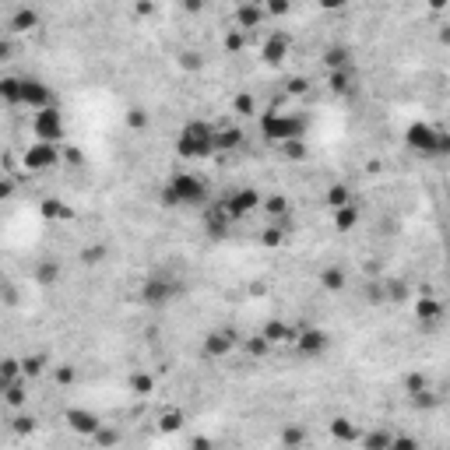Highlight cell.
<instances>
[{
  "label": "cell",
  "instance_id": "cell-64",
  "mask_svg": "<svg viewBox=\"0 0 450 450\" xmlns=\"http://www.w3.org/2000/svg\"><path fill=\"white\" fill-rule=\"evenodd\" d=\"M194 447H201V450H204V447H211V440H208V436H194Z\"/></svg>",
  "mask_w": 450,
  "mask_h": 450
},
{
  "label": "cell",
  "instance_id": "cell-4",
  "mask_svg": "<svg viewBox=\"0 0 450 450\" xmlns=\"http://www.w3.org/2000/svg\"><path fill=\"white\" fill-rule=\"evenodd\" d=\"M183 292V285L173 278V275H148L144 282H141V292H137V299L144 306H152V310H159V306H169L173 299Z\"/></svg>",
  "mask_w": 450,
  "mask_h": 450
},
{
  "label": "cell",
  "instance_id": "cell-30",
  "mask_svg": "<svg viewBox=\"0 0 450 450\" xmlns=\"http://www.w3.org/2000/svg\"><path fill=\"white\" fill-rule=\"evenodd\" d=\"M278 148H282V155H285L288 162H306V159H310V144H306L303 137H292V141H282Z\"/></svg>",
  "mask_w": 450,
  "mask_h": 450
},
{
  "label": "cell",
  "instance_id": "cell-49",
  "mask_svg": "<svg viewBox=\"0 0 450 450\" xmlns=\"http://www.w3.org/2000/svg\"><path fill=\"white\" fill-rule=\"evenodd\" d=\"M127 127H130V130H144V127H148V112L127 109Z\"/></svg>",
  "mask_w": 450,
  "mask_h": 450
},
{
  "label": "cell",
  "instance_id": "cell-38",
  "mask_svg": "<svg viewBox=\"0 0 450 450\" xmlns=\"http://www.w3.org/2000/svg\"><path fill=\"white\" fill-rule=\"evenodd\" d=\"M179 426H183V411L179 408H166L162 415H159V429L162 433H176Z\"/></svg>",
  "mask_w": 450,
  "mask_h": 450
},
{
  "label": "cell",
  "instance_id": "cell-21",
  "mask_svg": "<svg viewBox=\"0 0 450 450\" xmlns=\"http://www.w3.org/2000/svg\"><path fill=\"white\" fill-rule=\"evenodd\" d=\"M39 215H43L46 222H70V218H74V208L63 204L60 197H46V201L39 204Z\"/></svg>",
  "mask_w": 450,
  "mask_h": 450
},
{
  "label": "cell",
  "instance_id": "cell-8",
  "mask_svg": "<svg viewBox=\"0 0 450 450\" xmlns=\"http://www.w3.org/2000/svg\"><path fill=\"white\" fill-rule=\"evenodd\" d=\"M236 345H239V331L236 327H215V331L204 334V342H201L208 359H225Z\"/></svg>",
  "mask_w": 450,
  "mask_h": 450
},
{
  "label": "cell",
  "instance_id": "cell-62",
  "mask_svg": "<svg viewBox=\"0 0 450 450\" xmlns=\"http://www.w3.org/2000/svg\"><path fill=\"white\" fill-rule=\"evenodd\" d=\"M204 8V0H183V11H190V14H201Z\"/></svg>",
  "mask_w": 450,
  "mask_h": 450
},
{
  "label": "cell",
  "instance_id": "cell-12",
  "mask_svg": "<svg viewBox=\"0 0 450 450\" xmlns=\"http://www.w3.org/2000/svg\"><path fill=\"white\" fill-rule=\"evenodd\" d=\"M233 215L229 211H225V204L218 201V204H211L208 211H204V233L211 236V239H225V236H229V229H233Z\"/></svg>",
  "mask_w": 450,
  "mask_h": 450
},
{
  "label": "cell",
  "instance_id": "cell-11",
  "mask_svg": "<svg viewBox=\"0 0 450 450\" xmlns=\"http://www.w3.org/2000/svg\"><path fill=\"white\" fill-rule=\"evenodd\" d=\"M292 345L299 349V355L317 359V355L331 345V338H327V331H320V327H306V331H299V334H295V342H292Z\"/></svg>",
  "mask_w": 450,
  "mask_h": 450
},
{
  "label": "cell",
  "instance_id": "cell-51",
  "mask_svg": "<svg viewBox=\"0 0 450 450\" xmlns=\"http://www.w3.org/2000/svg\"><path fill=\"white\" fill-rule=\"evenodd\" d=\"M306 88H310V81H306V78H299V74L285 81V92H288V95H306Z\"/></svg>",
  "mask_w": 450,
  "mask_h": 450
},
{
  "label": "cell",
  "instance_id": "cell-41",
  "mask_svg": "<svg viewBox=\"0 0 450 450\" xmlns=\"http://www.w3.org/2000/svg\"><path fill=\"white\" fill-rule=\"evenodd\" d=\"M222 46H225V53H239V50L246 46V32H239V28H233V32H225V39H222Z\"/></svg>",
  "mask_w": 450,
  "mask_h": 450
},
{
  "label": "cell",
  "instance_id": "cell-25",
  "mask_svg": "<svg viewBox=\"0 0 450 450\" xmlns=\"http://www.w3.org/2000/svg\"><path fill=\"white\" fill-rule=\"evenodd\" d=\"M334 229L338 233H352L355 225H359V208L355 204H342V208H334Z\"/></svg>",
  "mask_w": 450,
  "mask_h": 450
},
{
  "label": "cell",
  "instance_id": "cell-31",
  "mask_svg": "<svg viewBox=\"0 0 450 450\" xmlns=\"http://www.w3.org/2000/svg\"><path fill=\"white\" fill-rule=\"evenodd\" d=\"M0 394H4V401L11 404V408H25V401H28V391H25V377H18V380H11L4 391H0Z\"/></svg>",
  "mask_w": 450,
  "mask_h": 450
},
{
  "label": "cell",
  "instance_id": "cell-29",
  "mask_svg": "<svg viewBox=\"0 0 450 450\" xmlns=\"http://www.w3.org/2000/svg\"><path fill=\"white\" fill-rule=\"evenodd\" d=\"M349 63H352V50H349V46H338V43H334V46L324 50V67H327V70L349 67Z\"/></svg>",
  "mask_w": 450,
  "mask_h": 450
},
{
  "label": "cell",
  "instance_id": "cell-6",
  "mask_svg": "<svg viewBox=\"0 0 450 450\" xmlns=\"http://www.w3.org/2000/svg\"><path fill=\"white\" fill-rule=\"evenodd\" d=\"M32 134H35V141H53V144H60V141H63V134H67L60 106L35 109V117H32Z\"/></svg>",
  "mask_w": 450,
  "mask_h": 450
},
{
  "label": "cell",
  "instance_id": "cell-35",
  "mask_svg": "<svg viewBox=\"0 0 450 450\" xmlns=\"http://www.w3.org/2000/svg\"><path fill=\"white\" fill-rule=\"evenodd\" d=\"M18 377H21V362L4 355V359H0V391H4L11 380H18Z\"/></svg>",
  "mask_w": 450,
  "mask_h": 450
},
{
  "label": "cell",
  "instance_id": "cell-28",
  "mask_svg": "<svg viewBox=\"0 0 450 450\" xmlns=\"http://www.w3.org/2000/svg\"><path fill=\"white\" fill-rule=\"evenodd\" d=\"M21 362V377L25 380H35V377H43L46 373V366H50V359L43 355V352H35V355H25V359H18Z\"/></svg>",
  "mask_w": 450,
  "mask_h": 450
},
{
  "label": "cell",
  "instance_id": "cell-50",
  "mask_svg": "<svg viewBox=\"0 0 450 450\" xmlns=\"http://www.w3.org/2000/svg\"><path fill=\"white\" fill-rule=\"evenodd\" d=\"M11 422H14V433H18V436H28V433H35V419H32V415H14Z\"/></svg>",
  "mask_w": 450,
  "mask_h": 450
},
{
  "label": "cell",
  "instance_id": "cell-17",
  "mask_svg": "<svg viewBox=\"0 0 450 450\" xmlns=\"http://www.w3.org/2000/svg\"><path fill=\"white\" fill-rule=\"evenodd\" d=\"M8 28H11L14 35H28V32H35V28H39V11H35V8H18V11L11 14Z\"/></svg>",
  "mask_w": 450,
  "mask_h": 450
},
{
  "label": "cell",
  "instance_id": "cell-5",
  "mask_svg": "<svg viewBox=\"0 0 450 450\" xmlns=\"http://www.w3.org/2000/svg\"><path fill=\"white\" fill-rule=\"evenodd\" d=\"M21 166L28 173H50V169H57L60 166V144H53V141H32V144H25Z\"/></svg>",
  "mask_w": 450,
  "mask_h": 450
},
{
  "label": "cell",
  "instance_id": "cell-61",
  "mask_svg": "<svg viewBox=\"0 0 450 450\" xmlns=\"http://www.w3.org/2000/svg\"><path fill=\"white\" fill-rule=\"evenodd\" d=\"M317 4H320L324 11H342V8L349 4V0H317Z\"/></svg>",
  "mask_w": 450,
  "mask_h": 450
},
{
  "label": "cell",
  "instance_id": "cell-32",
  "mask_svg": "<svg viewBox=\"0 0 450 450\" xmlns=\"http://www.w3.org/2000/svg\"><path fill=\"white\" fill-rule=\"evenodd\" d=\"M260 208H264L271 218H285L288 215V197L285 194H268V197H260Z\"/></svg>",
  "mask_w": 450,
  "mask_h": 450
},
{
  "label": "cell",
  "instance_id": "cell-44",
  "mask_svg": "<svg viewBox=\"0 0 450 450\" xmlns=\"http://www.w3.org/2000/svg\"><path fill=\"white\" fill-rule=\"evenodd\" d=\"M243 349L253 355V359H260V355H268V342H264V334H257V338H246V342H243Z\"/></svg>",
  "mask_w": 450,
  "mask_h": 450
},
{
  "label": "cell",
  "instance_id": "cell-37",
  "mask_svg": "<svg viewBox=\"0 0 450 450\" xmlns=\"http://www.w3.org/2000/svg\"><path fill=\"white\" fill-rule=\"evenodd\" d=\"M359 443H362L366 450H391V433H384V429L366 433V436H359Z\"/></svg>",
  "mask_w": 450,
  "mask_h": 450
},
{
  "label": "cell",
  "instance_id": "cell-53",
  "mask_svg": "<svg viewBox=\"0 0 450 450\" xmlns=\"http://www.w3.org/2000/svg\"><path fill=\"white\" fill-rule=\"evenodd\" d=\"M0 299H4L8 306H18V288L11 282H0Z\"/></svg>",
  "mask_w": 450,
  "mask_h": 450
},
{
  "label": "cell",
  "instance_id": "cell-16",
  "mask_svg": "<svg viewBox=\"0 0 450 450\" xmlns=\"http://www.w3.org/2000/svg\"><path fill=\"white\" fill-rule=\"evenodd\" d=\"M260 334H264V342H268V345L275 349V345H292L299 331H295V327H292L288 320H268V324H264V331H260Z\"/></svg>",
  "mask_w": 450,
  "mask_h": 450
},
{
  "label": "cell",
  "instance_id": "cell-13",
  "mask_svg": "<svg viewBox=\"0 0 450 450\" xmlns=\"http://www.w3.org/2000/svg\"><path fill=\"white\" fill-rule=\"evenodd\" d=\"M288 50H292V39L285 32H271L264 43H260V60H264L268 67H278L285 57H288Z\"/></svg>",
  "mask_w": 450,
  "mask_h": 450
},
{
  "label": "cell",
  "instance_id": "cell-60",
  "mask_svg": "<svg viewBox=\"0 0 450 450\" xmlns=\"http://www.w3.org/2000/svg\"><path fill=\"white\" fill-rule=\"evenodd\" d=\"M11 57H14V43L11 39H0V63L11 60Z\"/></svg>",
  "mask_w": 450,
  "mask_h": 450
},
{
  "label": "cell",
  "instance_id": "cell-27",
  "mask_svg": "<svg viewBox=\"0 0 450 450\" xmlns=\"http://www.w3.org/2000/svg\"><path fill=\"white\" fill-rule=\"evenodd\" d=\"M324 201H327L331 211L342 208V204H352V186L349 183H331L327 190H324Z\"/></svg>",
  "mask_w": 450,
  "mask_h": 450
},
{
  "label": "cell",
  "instance_id": "cell-55",
  "mask_svg": "<svg viewBox=\"0 0 450 450\" xmlns=\"http://www.w3.org/2000/svg\"><path fill=\"white\" fill-rule=\"evenodd\" d=\"M14 190H18V183H14L11 176H0V201H11Z\"/></svg>",
  "mask_w": 450,
  "mask_h": 450
},
{
  "label": "cell",
  "instance_id": "cell-20",
  "mask_svg": "<svg viewBox=\"0 0 450 450\" xmlns=\"http://www.w3.org/2000/svg\"><path fill=\"white\" fill-rule=\"evenodd\" d=\"M285 233H288V215L285 218H271V225H264V233H260V243L268 250H278L285 243Z\"/></svg>",
  "mask_w": 450,
  "mask_h": 450
},
{
  "label": "cell",
  "instance_id": "cell-19",
  "mask_svg": "<svg viewBox=\"0 0 450 450\" xmlns=\"http://www.w3.org/2000/svg\"><path fill=\"white\" fill-rule=\"evenodd\" d=\"M243 130L236 127V124H229V127H218L215 130V152H236V148L243 144Z\"/></svg>",
  "mask_w": 450,
  "mask_h": 450
},
{
  "label": "cell",
  "instance_id": "cell-63",
  "mask_svg": "<svg viewBox=\"0 0 450 450\" xmlns=\"http://www.w3.org/2000/svg\"><path fill=\"white\" fill-rule=\"evenodd\" d=\"M426 4H429V11H436V14H440V11L447 8V0H426Z\"/></svg>",
  "mask_w": 450,
  "mask_h": 450
},
{
  "label": "cell",
  "instance_id": "cell-52",
  "mask_svg": "<svg viewBox=\"0 0 450 450\" xmlns=\"http://www.w3.org/2000/svg\"><path fill=\"white\" fill-rule=\"evenodd\" d=\"M391 450H419L415 436H391Z\"/></svg>",
  "mask_w": 450,
  "mask_h": 450
},
{
  "label": "cell",
  "instance_id": "cell-10",
  "mask_svg": "<svg viewBox=\"0 0 450 450\" xmlns=\"http://www.w3.org/2000/svg\"><path fill=\"white\" fill-rule=\"evenodd\" d=\"M260 197H264V194L253 190V186H239V190H233L222 204H225V211L233 215V222H239V218H246V215H253L260 208Z\"/></svg>",
  "mask_w": 450,
  "mask_h": 450
},
{
  "label": "cell",
  "instance_id": "cell-48",
  "mask_svg": "<svg viewBox=\"0 0 450 450\" xmlns=\"http://www.w3.org/2000/svg\"><path fill=\"white\" fill-rule=\"evenodd\" d=\"M92 436H95L99 447H112V443H120V433H117V429H106V426H99Z\"/></svg>",
  "mask_w": 450,
  "mask_h": 450
},
{
  "label": "cell",
  "instance_id": "cell-40",
  "mask_svg": "<svg viewBox=\"0 0 450 450\" xmlns=\"http://www.w3.org/2000/svg\"><path fill=\"white\" fill-rule=\"evenodd\" d=\"M233 112H236V117H253V112H257L253 95H250V92H239V95L233 99Z\"/></svg>",
  "mask_w": 450,
  "mask_h": 450
},
{
  "label": "cell",
  "instance_id": "cell-57",
  "mask_svg": "<svg viewBox=\"0 0 450 450\" xmlns=\"http://www.w3.org/2000/svg\"><path fill=\"white\" fill-rule=\"evenodd\" d=\"M369 303H384V285L380 282H373V285H366V292H362Z\"/></svg>",
  "mask_w": 450,
  "mask_h": 450
},
{
  "label": "cell",
  "instance_id": "cell-22",
  "mask_svg": "<svg viewBox=\"0 0 450 450\" xmlns=\"http://www.w3.org/2000/svg\"><path fill=\"white\" fill-rule=\"evenodd\" d=\"M415 317H419L422 324H433V320L443 317V303H440L436 295H419V299H415Z\"/></svg>",
  "mask_w": 450,
  "mask_h": 450
},
{
  "label": "cell",
  "instance_id": "cell-24",
  "mask_svg": "<svg viewBox=\"0 0 450 450\" xmlns=\"http://www.w3.org/2000/svg\"><path fill=\"white\" fill-rule=\"evenodd\" d=\"M57 282H60V260H57V257L39 260V268H35V285L50 288V285H57Z\"/></svg>",
  "mask_w": 450,
  "mask_h": 450
},
{
  "label": "cell",
  "instance_id": "cell-36",
  "mask_svg": "<svg viewBox=\"0 0 450 450\" xmlns=\"http://www.w3.org/2000/svg\"><path fill=\"white\" fill-rule=\"evenodd\" d=\"M404 299H408V285L401 278L384 282V303H404Z\"/></svg>",
  "mask_w": 450,
  "mask_h": 450
},
{
  "label": "cell",
  "instance_id": "cell-43",
  "mask_svg": "<svg viewBox=\"0 0 450 450\" xmlns=\"http://www.w3.org/2000/svg\"><path fill=\"white\" fill-rule=\"evenodd\" d=\"M60 162H67L70 169H81L85 166V152H81V148H60Z\"/></svg>",
  "mask_w": 450,
  "mask_h": 450
},
{
  "label": "cell",
  "instance_id": "cell-34",
  "mask_svg": "<svg viewBox=\"0 0 450 450\" xmlns=\"http://www.w3.org/2000/svg\"><path fill=\"white\" fill-rule=\"evenodd\" d=\"M106 253H109L106 243H88V246H81L78 257H81V264H85V268H95V264H102V260H106Z\"/></svg>",
  "mask_w": 450,
  "mask_h": 450
},
{
  "label": "cell",
  "instance_id": "cell-15",
  "mask_svg": "<svg viewBox=\"0 0 450 450\" xmlns=\"http://www.w3.org/2000/svg\"><path fill=\"white\" fill-rule=\"evenodd\" d=\"M264 18H268V11H264V4H260V0H246V4L236 8V25H239V32L260 28V25H264Z\"/></svg>",
  "mask_w": 450,
  "mask_h": 450
},
{
  "label": "cell",
  "instance_id": "cell-9",
  "mask_svg": "<svg viewBox=\"0 0 450 450\" xmlns=\"http://www.w3.org/2000/svg\"><path fill=\"white\" fill-rule=\"evenodd\" d=\"M21 106H28L35 112V109L57 106V95H53V88L43 78H21Z\"/></svg>",
  "mask_w": 450,
  "mask_h": 450
},
{
  "label": "cell",
  "instance_id": "cell-23",
  "mask_svg": "<svg viewBox=\"0 0 450 450\" xmlns=\"http://www.w3.org/2000/svg\"><path fill=\"white\" fill-rule=\"evenodd\" d=\"M320 288L324 292H342L345 285H349V275H345V268H338V264H331V268H324L320 271Z\"/></svg>",
  "mask_w": 450,
  "mask_h": 450
},
{
  "label": "cell",
  "instance_id": "cell-58",
  "mask_svg": "<svg viewBox=\"0 0 450 450\" xmlns=\"http://www.w3.org/2000/svg\"><path fill=\"white\" fill-rule=\"evenodd\" d=\"M134 14H137V18L155 14V0H134Z\"/></svg>",
  "mask_w": 450,
  "mask_h": 450
},
{
  "label": "cell",
  "instance_id": "cell-54",
  "mask_svg": "<svg viewBox=\"0 0 450 450\" xmlns=\"http://www.w3.org/2000/svg\"><path fill=\"white\" fill-rule=\"evenodd\" d=\"M443 155H450V134H447V130L436 134V152H433V159H443Z\"/></svg>",
  "mask_w": 450,
  "mask_h": 450
},
{
  "label": "cell",
  "instance_id": "cell-33",
  "mask_svg": "<svg viewBox=\"0 0 450 450\" xmlns=\"http://www.w3.org/2000/svg\"><path fill=\"white\" fill-rule=\"evenodd\" d=\"M331 436H334L338 443H355V440H359V429H355L349 419H334V422H331Z\"/></svg>",
  "mask_w": 450,
  "mask_h": 450
},
{
  "label": "cell",
  "instance_id": "cell-26",
  "mask_svg": "<svg viewBox=\"0 0 450 450\" xmlns=\"http://www.w3.org/2000/svg\"><path fill=\"white\" fill-rule=\"evenodd\" d=\"M0 102L4 106H21V78H14V74H4V78H0Z\"/></svg>",
  "mask_w": 450,
  "mask_h": 450
},
{
  "label": "cell",
  "instance_id": "cell-18",
  "mask_svg": "<svg viewBox=\"0 0 450 450\" xmlns=\"http://www.w3.org/2000/svg\"><path fill=\"white\" fill-rule=\"evenodd\" d=\"M327 88H331L334 95H352V92H355L352 67H338V70H327Z\"/></svg>",
  "mask_w": 450,
  "mask_h": 450
},
{
  "label": "cell",
  "instance_id": "cell-14",
  "mask_svg": "<svg viewBox=\"0 0 450 450\" xmlns=\"http://www.w3.org/2000/svg\"><path fill=\"white\" fill-rule=\"evenodd\" d=\"M63 422H67L74 433H78V436H92V433L102 426V419L95 415V411H88V408H67Z\"/></svg>",
  "mask_w": 450,
  "mask_h": 450
},
{
  "label": "cell",
  "instance_id": "cell-42",
  "mask_svg": "<svg viewBox=\"0 0 450 450\" xmlns=\"http://www.w3.org/2000/svg\"><path fill=\"white\" fill-rule=\"evenodd\" d=\"M408 398H411V404H415V408H422V411H429V408H436V404H440V398H436L429 387H422L419 394H408Z\"/></svg>",
  "mask_w": 450,
  "mask_h": 450
},
{
  "label": "cell",
  "instance_id": "cell-46",
  "mask_svg": "<svg viewBox=\"0 0 450 450\" xmlns=\"http://www.w3.org/2000/svg\"><path fill=\"white\" fill-rule=\"evenodd\" d=\"M303 443H306V433H303V429H295V426L282 429V447H303Z\"/></svg>",
  "mask_w": 450,
  "mask_h": 450
},
{
  "label": "cell",
  "instance_id": "cell-3",
  "mask_svg": "<svg viewBox=\"0 0 450 450\" xmlns=\"http://www.w3.org/2000/svg\"><path fill=\"white\" fill-rule=\"evenodd\" d=\"M260 137L282 144L292 137H306V120L303 117H292V112H278V109H264L260 112Z\"/></svg>",
  "mask_w": 450,
  "mask_h": 450
},
{
  "label": "cell",
  "instance_id": "cell-2",
  "mask_svg": "<svg viewBox=\"0 0 450 450\" xmlns=\"http://www.w3.org/2000/svg\"><path fill=\"white\" fill-rule=\"evenodd\" d=\"M176 155L186 162H204L215 155V127L208 120H190L176 137Z\"/></svg>",
  "mask_w": 450,
  "mask_h": 450
},
{
  "label": "cell",
  "instance_id": "cell-56",
  "mask_svg": "<svg viewBox=\"0 0 450 450\" xmlns=\"http://www.w3.org/2000/svg\"><path fill=\"white\" fill-rule=\"evenodd\" d=\"M264 11L282 18V14H288V11H292V0H268V8H264Z\"/></svg>",
  "mask_w": 450,
  "mask_h": 450
},
{
  "label": "cell",
  "instance_id": "cell-47",
  "mask_svg": "<svg viewBox=\"0 0 450 450\" xmlns=\"http://www.w3.org/2000/svg\"><path fill=\"white\" fill-rule=\"evenodd\" d=\"M422 387H429L426 373H408V377H404V391H408V394H419Z\"/></svg>",
  "mask_w": 450,
  "mask_h": 450
},
{
  "label": "cell",
  "instance_id": "cell-39",
  "mask_svg": "<svg viewBox=\"0 0 450 450\" xmlns=\"http://www.w3.org/2000/svg\"><path fill=\"white\" fill-rule=\"evenodd\" d=\"M127 387H130L134 394H152V391H155V380L148 377V373H130V380H127Z\"/></svg>",
  "mask_w": 450,
  "mask_h": 450
},
{
  "label": "cell",
  "instance_id": "cell-45",
  "mask_svg": "<svg viewBox=\"0 0 450 450\" xmlns=\"http://www.w3.org/2000/svg\"><path fill=\"white\" fill-rule=\"evenodd\" d=\"M179 67L194 74V70H201V67H204V57H201V53H194V50H183V53H179Z\"/></svg>",
  "mask_w": 450,
  "mask_h": 450
},
{
  "label": "cell",
  "instance_id": "cell-7",
  "mask_svg": "<svg viewBox=\"0 0 450 450\" xmlns=\"http://www.w3.org/2000/svg\"><path fill=\"white\" fill-rule=\"evenodd\" d=\"M436 134H440L436 124L415 120V124H408V130H404V148H408V152H415V155H422V159H433V152H436Z\"/></svg>",
  "mask_w": 450,
  "mask_h": 450
},
{
  "label": "cell",
  "instance_id": "cell-1",
  "mask_svg": "<svg viewBox=\"0 0 450 450\" xmlns=\"http://www.w3.org/2000/svg\"><path fill=\"white\" fill-rule=\"evenodd\" d=\"M162 204L166 208H197V204H208V179H201L197 173H176V176H169V183L162 186Z\"/></svg>",
  "mask_w": 450,
  "mask_h": 450
},
{
  "label": "cell",
  "instance_id": "cell-59",
  "mask_svg": "<svg viewBox=\"0 0 450 450\" xmlns=\"http://www.w3.org/2000/svg\"><path fill=\"white\" fill-rule=\"evenodd\" d=\"M57 384H74V366H70V362H60V366H57Z\"/></svg>",
  "mask_w": 450,
  "mask_h": 450
}]
</instances>
